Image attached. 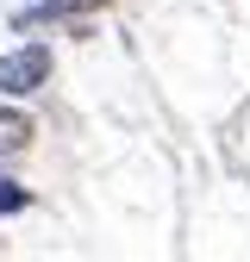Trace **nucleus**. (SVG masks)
I'll return each instance as SVG.
<instances>
[{
	"mask_svg": "<svg viewBox=\"0 0 250 262\" xmlns=\"http://www.w3.org/2000/svg\"><path fill=\"white\" fill-rule=\"evenodd\" d=\"M31 206V187H19V181H0V219L7 212H25Z\"/></svg>",
	"mask_w": 250,
	"mask_h": 262,
	"instance_id": "obj_3",
	"label": "nucleus"
},
{
	"mask_svg": "<svg viewBox=\"0 0 250 262\" xmlns=\"http://www.w3.org/2000/svg\"><path fill=\"white\" fill-rule=\"evenodd\" d=\"M50 69H56L50 44L25 38V44H13L7 56H0V94H7V100H31L38 88H50Z\"/></svg>",
	"mask_w": 250,
	"mask_h": 262,
	"instance_id": "obj_1",
	"label": "nucleus"
},
{
	"mask_svg": "<svg viewBox=\"0 0 250 262\" xmlns=\"http://www.w3.org/2000/svg\"><path fill=\"white\" fill-rule=\"evenodd\" d=\"M31 138H38V119H31L19 100H7V94H0V150H25Z\"/></svg>",
	"mask_w": 250,
	"mask_h": 262,
	"instance_id": "obj_2",
	"label": "nucleus"
}]
</instances>
